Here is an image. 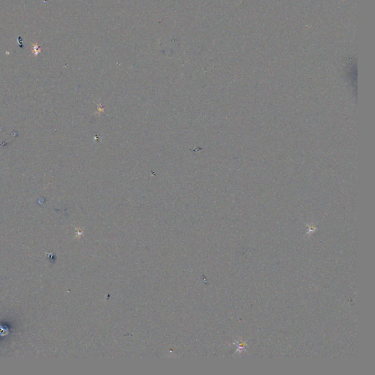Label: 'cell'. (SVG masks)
<instances>
[{"instance_id":"6da1fadb","label":"cell","mask_w":375,"mask_h":375,"mask_svg":"<svg viewBox=\"0 0 375 375\" xmlns=\"http://www.w3.org/2000/svg\"><path fill=\"white\" fill-rule=\"evenodd\" d=\"M33 49H34V53L35 55L37 56V54H39V51H38V49H40V46H37V44H33Z\"/></svg>"}]
</instances>
